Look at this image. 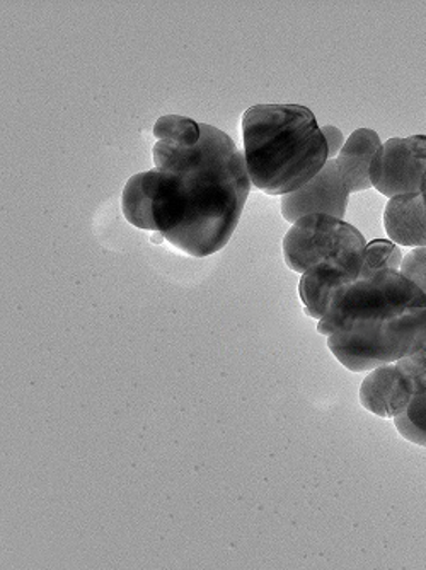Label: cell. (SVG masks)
<instances>
[{"instance_id":"16","label":"cell","mask_w":426,"mask_h":570,"mask_svg":"<svg viewBox=\"0 0 426 570\" xmlns=\"http://www.w3.org/2000/svg\"><path fill=\"white\" fill-rule=\"evenodd\" d=\"M323 136H325L326 144H328L329 159L338 158V154L341 153L343 146H345V136L338 127L333 125H326L321 127Z\"/></svg>"},{"instance_id":"14","label":"cell","mask_w":426,"mask_h":570,"mask_svg":"<svg viewBox=\"0 0 426 570\" xmlns=\"http://www.w3.org/2000/svg\"><path fill=\"white\" fill-rule=\"evenodd\" d=\"M402 248L387 239H376L365 246V261L361 277L379 274V272H399L403 264Z\"/></svg>"},{"instance_id":"13","label":"cell","mask_w":426,"mask_h":570,"mask_svg":"<svg viewBox=\"0 0 426 570\" xmlns=\"http://www.w3.org/2000/svg\"><path fill=\"white\" fill-rule=\"evenodd\" d=\"M394 425L406 441L426 448V390L409 402L405 412L394 417Z\"/></svg>"},{"instance_id":"9","label":"cell","mask_w":426,"mask_h":570,"mask_svg":"<svg viewBox=\"0 0 426 570\" xmlns=\"http://www.w3.org/2000/svg\"><path fill=\"white\" fill-rule=\"evenodd\" d=\"M384 227L396 245L426 248V209L422 194L390 198L384 210Z\"/></svg>"},{"instance_id":"8","label":"cell","mask_w":426,"mask_h":570,"mask_svg":"<svg viewBox=\"0 0 426 570\" xmlns=\"http://www.w3.org/2000/svg\"><path fill=\"white\" fill-rule=\"evenodd\" d=\"M364 256L326 261L304 272L299 282V294L306 307V315L319 320L328 313L333 297L345 285L354 284L361 277Z\"/></svg>"},{"instance_id":"3","label":"cell","mask_w":426,"mask_h":570,"mask_svg":"<svg viewBox=\"0 0 426 570\" xmlns=\"http://www.w3.org/2000/svg\"><path fill=\"white\" fill-rule=\"evenodd\" d=\"M249 178L262 194L300 190L329 161L316 115L303 105H255L242 115Z\"/></svg>"},{"instance_id":"11","label":"cell","mask_w":426,"mask_h":570,"mask_svg":"<svg viewBox=\"0 0 426 570\" xmlns=\"http://www.w3.org/2000/svg\"><path fill=\"white\" fill-rule=\"evenodd\" d=\"M157 179L159 171L156 168L150 171L131 176L125 185L121 195V210L125 219L131 226L142 230H150L157 235L156 217H153V197H156Z\"/></svg>"},{"instance_id":"5","label":"cell","mask_w":426,"mask_h":570,"mask_svg":"<svg viewBox=\"0 0 426 570\" xmlns=\"http://www.w3.org/2000/svg\"><path fill=\"white\" fill-rule=\"evenodd\" d=\"M426 390V347L370 371L360 386V403L377 417L394 419Z\"/></svg>"},{"instance_id":"12","label":"cell","mask_w":426,"mask_h":570,"mask_svg":"<svg viewBox=\"0 0 426 570\" xmlns=\"http://www.w3.org/2000/svg\"><path fill=\"white\" fill-rule=\"evenodd\" d=\"M153 137L162 142H175L186 147L197 146L201 139V127L194 118L165 115L153 125Z\"/></svg>"},{"instance_id":"7","label":"cell","mask_w":426,"mask_h":570,"mask_svg":"<svg viewBox=\"0 0 426 570\" xmlns=\"http://www.w3.org/2000/svg\"><path fill=\"white\" fill-rule=\"evenodd\" d=\"M348 198L350 191L346 188L338 163L329 159L309 184L294 194L281 197V216L290 224L310 214H328L343 219L348 207Z\"/></svg>"},{"instance_id":"17","label":"cell","mask_w":426,"mask_h":570,"mask_svg":"<svg viewBox=\"0 0 426 570\" xmlns=\"http://www.w3.org/2000/svg\"><path fill=\"white\" fill-rule=\"evenodd\" d=\"M419 194H422L423 204H425V209H426V175L423 176L422 190H419Z\"/></svg>"},{"instance_id":"10","label":"cell","mask_w":426,"mask_h":570,"mask_svg":"<svg viewBox=\"0 0 426 570\" xmlns=\"http://www.w3.org/2000/svg\"><path fill=\"white\" fill-rule=\"evenodd\" d=\"M380 146L383 142L379 134L371 128H358L351 134L350 139L346 140L335 161L338 163L339 171L350 194L371 188V159Z\"/></svg>"},{"instance_id":"4","label":"cell","mask_w":426,"mask_h":570,"mask_svg":"<svg viewBox=\"0 0 426 570\" xmlns=\"http://www.w3.org/2000/svg\"><path fill=\"white\" fill-rule=\"evenodd\" d=\"M364 235L357 227L328 214H310L291 224L284 238V261L303 275L314 265L365 255Z\"/></svg>"},{"instance_id":"15","label":"cell","mask_w":426,"mask_h":570,"mask_svg":"<svg viewBox=\"0 0 426 570\" xmlns=\"http://www.w3.org/2000/svg\"><path fill=\"white\" fill-rule=\"evenodd\" d=\"M399 274L405 275L426 294V248H415L409 252L403 258Z\"/></svg>"},{"instance_id":"2","label":"cell","mask_w":426,"mask_h":570,"mask_svg":"<svg viewBox=\"0 0 426 570\" xmlns=\"http://www.w3.org/2000/svg\"><path fill=\"white\" fill-rule=\"evenodd\" d=\"M317 332L346 370H377L426 347V294L399 272L360 277L335 294Z\"/></svg>"},{"instance_id":"1","label":"cell","mask_w":426,"mask_h":570,"mask_svg":"<svg viewBox=\"0 0 426 570\" xmlns=\"http://www.w3.org/2000/svg\"><path fill=\"white\" fill-rule=\"evenodd\" d=\"M197 146H153L157 236L195 258L226 248L251 191L245 150L226 132L200 124Z\"/></svg>"},{"instance_id":"6","label":"cell","mask_w":426,"mask_h":570,"mask_svg":"<svg viewBox=\"0 0 426 570\" xmlns=\"http://www.w3.org/2000/svg\"><path fill=\"white\" fill-rule=\"evenodd\" d=\"M425 175L426 136L389 139L371 159V187L389 198L418 194Z\"/></svg>"}]
</instances>
